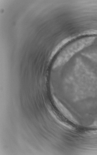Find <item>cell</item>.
Instances as JSON below:
<instances>
[{"instance_id":"2","label":"cell","mask_w":97,"mask_h":155,"mask_svg":"<svg viewBox=\"0 0 97 155\" xmlns=\"http://www.w3.org/2000/svg\"><path fill=\"white\" fill-rule=\"evenodd\" d=\"M73 38V37H71L66 38L58 44L52 52L50 57V60L52 59L55 55L63 46L71 41Z\"/></svg>"},{"instance_id":"1","label":"cell","mask_w":97,"mask_h":155,"mask_svg":"<svg viewBox=\"0 0 97 155\" xmlns=\"http://www.w3.org/2000/svg\"><path fill=\"white\" fill-rule=\"evenodd\" d=\"M95 38L89 37L77 40L67 46L58 55L52 65L55 69L67 62L76 53L91 44Z\"/></svg>"}]
</instances>
